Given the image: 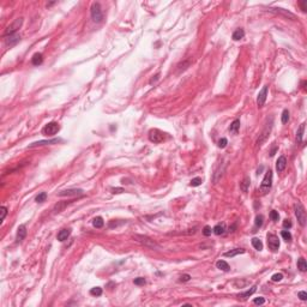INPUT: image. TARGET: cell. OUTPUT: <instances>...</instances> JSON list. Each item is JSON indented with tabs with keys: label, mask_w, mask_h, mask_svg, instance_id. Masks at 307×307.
<instances>
[{
	"label": "cell",
	"mask_w": 307,
	"mask_h": 307,
	"mask_svg": "<svg viewBox=\"0 0 307 307\" xmlns=\"http://www.w3.org/2000/svg\"><path fill=\"white\" fill-rule=\"evenodd\" d=\"M133 283L136 286H144L145 284V278L144 277H137V278H134Z\"/></svg>",
	"instance_id": "obj_39"
},
{
	"label": "cell",
	"mask_w": 307,
	"mask_h": 307,
	"mask_svg": "<svg viewBox=\"0 0 307 307\" xmlns=\"http://www.w3.org/2000/svg\"><path fill=\"white\" fill-rule=\"evenodd\" d=\"M216 268L222 270V271H229L230 270L229 264H228L226 260H218V262L216 263Z\"/></svg>",
	"instance_id": "obj_25"
},
{
	"label": "cell",
	"mask_w": 307,
	"mask_h": 307,
	"mask_svg": "<svg viewBox=\"0 0 307 307\" xmlns=\"http://www.w3.org/2000/svg\"><path fill=\"white\" fill-rule=\"evenodd\" d=\"M298 269H299L300 271H302V272H305L307 270V263H306V260H305V258H300V259L298 260Z\"/></svg>",
	"instance_id": "obj_31"
},
{
	"label": "cell",
	"mask_w": 307,
	"mask_h": 307,
	"mask_svg": "<svg viewBox=\"0 0 307 307\" xmlns=\"http://www.w3.org/2000/svg\"><path fill=\"white\" fill-rule=\"evenodd\" d=\"M263 221H264V217L262 216V215H257V217H256V221H254V224H256V227H262L263 226Z\"/></svg>",
	"instance_id": "obj_36"
},
{
	"label": "cell",
	"mask_w": 307,
	"mask_h": 307,
	"mask_svg": "<svg viewBox=\"0 0 307 307\" xmlns=\"http://www.w3.org/2000/svg\"><path fill=\"white\" fill-rule=\"evenodd\" d=\"M252 246L257 249V251H262V249H263V242L260 241V239L253 238V239H252Z\"/></svg>",
	"instance_id": "obj_28"
},
{
	"label": "cell",
	"mask_w": 307,
	"mask_h": 307,
	"mask_svg": "<svg viewBox=\"0 0 307 307\" xmlns=\"http://www.w3.org/2000/svg\"><path fill=\"white\" fill-rule=\"evenodd\" d=\"M70 234H71V229H61L59 233H58V240L59 241H65V240H67V238L70 236Z\"/></svg>",
	"instance_id": "obj_18"
},
{
	"label": "cell",
	"mask_w": 307,
	"mask_h": 307,
	"mask_svg": "<svg viewBox=\"0 0 307 307\" xmlns=\"http://www.w3.org/2000/svg\"><path fill=\"white\" fill-rule=\"evenodd\" d=\"M111 191H112V193H114V194L115 193L118 194V193H122V192H125V190H124V189H121V187H113Z\"/></svg>",
	"instance_id": "obj_49"
},
{
	"label": "cell",
	"mask_w": 307,
	"mask_h": 307,
	"mask_svg": "<svg viewBox=\"0 0 307 307\" xmlns=\"http://www.w3.org/2000/svg\"><path fill=\"white\" fill-rule=\"evenodd\" d=\"M269 11H271V12H276V13H282V15H284V16H287V17H290L291 19H295V16H294L291 12H289V11H287V10H284V9L272 7V9H269Z\"/></svg>",
	"instance_id": "obj_17"
},
{
	"label": "cell",
	"mask_w": 307,
	"mask_h": 307,
	"mask_svg": "<svg viewBox=\"0 0 307 307\" xmlns=\"http://www.w3.org/2000/svg\"><path fill=\"white\" fill-rule=\"evenodd\" d=\"M90 13H91V18L95 23H101L103 19V13L101 10V5L98 2H94L90 7Z\"/></svg>",
	"instance_id": "obj_6"
},
{
	"label": "cell",
	"mask_w": 307,
	"mask_h": 307,
	"mask_svg": "<svg viewBox=\"0 0 307 307\" xmlns=\"http://www.w3.org/2000/svg\"><path fill=\"white\" fill-rule=\"evenodd\" d=\"M90 294L94 296H101L102 295V288L100 287H94L90 289Z\"/></svg>",
	"instance_id": "obj_33"
},
{
	"label": "cell",
	"mask_w": 307,
	"mask_h": 307,
	"mask_svg": "<svg viewBox=\"0 0 307 307\" xmlns=\"http://www.w3.org/2000/svg\"><path fill=\"white\" fill-rule=\"evenodd\" d=\"M103 224H104V221H103V218L102 217H95L94 220H93V226L95 227V228H102L103 227Z\"/></svg>",
	"instance_id": "obj_30"
},
{
	"label": "cell",
	"mask_w": 307,
	"mask_h": 307,
	"mask_svg": "<svg viewBox=\"0 0 307 307\" xmlns=\"http://www.w3.org/2000/svg\"><path fill=\"white\" fill-rule=\"evenodd\" d=\"M227 144H228L227 138H221V139L218 140V148H221V149L226 148V146H227Z\"/></svg>",
	"instance_id": "obj_40"
},
{
	"label": "cell",
	"mask_w": 307,
	"mask_h": 307,
	"mask_svg": "<svg viewBox=\"0 0 307 307\" xmlns=\"http://www.w3.org/2000/svg\"><path fill=\"white\" fill-rule=\"evenodd\" d=\"M223 173H224V164H222V167L220 166L215 173H213V175H212V182L213 184H217L221 179H222V176H223Z\"/></svg>",
	"instance_id": "obj_15"
},
{
	"label": "cell",
	"mask_w": 307,
	"mask_h": 307,
	"mask_svg": "<svg viewBox=\"0 0 307 307\" xmlns=\"http://www.w3.org/2000/svg\"><path fill=\"white\" fill-rule=\"evenodd\" d=\"M298 298H300V300H302V301H306L307 300V293L305 291V290L299 291V293H298Z\"/></svg>",
	"instance_id": "obj_46"
},
{
	"label": "cell",
	"mask_w": 307,
	"mask_h": 307,
	"mask_svg": "<svg viewBox=\"0 0 307 307\" xmlns=\"http://www.w3.org/2000/svg\"><path fill=\"white\" fill-rule=\"evenodd\" d=\"M31 62H33V65H35V66H38V65H41L42 62H43V55L41 54V53H35L33 58H31Z\"/></svg>",
	"instance_id": "obj_22"
},
{
	"label": "cell",
	"mask_w": 307,
	"mask_h": 307,
	"mask_svg": "<svg viewBox=\"0 0 307 307\" xmlns=\"http://www.w3.org/2000/svg\"><path fill=\"white\" fill-rule=\"evenodd\" d=\"M239 129H240V120L239 119H235L229 126V131L231 133H238L239 132Z\"/></svg>",
	"instance_id": "obj_23"
},
{
	"label": "cell",
	"mask_w": 307,
	"mask_h": 307,
	"mask_svg": "<svg viewBox=\"0 0 307 307\" xmlns=\"http://www.w3.org/2000/svg\"><path fill=\"white\" fill-rule=\"evenodd\" d=\"M212 231H213L216 235H222V234H224V233H226V224H224V223H217V224L213 227Z\"/></svg>",
	"instance_id": "obj_19"
},
{
	"label": "cell",
	"mask_w": 307,
	"mask_h": 307,
	"mask_svg": "<svg viewBox=\"0 0 307 307\" xmlns=\"http://www.w3.org/2000/svg\"><path fill=\"white\" fill-rule=\"evenodd\" d=\"M270 218L272 220V221H278V218H280V215H278V212L276 210H272L270 212Z\"/></svg>",
	"instance_id": "obj_43"
},
{
	"label": "cell",
	"mask_w": 307,
	"mask_h": 307,
	"mask_svg": "<svg viewBox=\"0 0 307 307\" xmlns=\"http://www.w3.org/2000/svg\"><path fill=\"white\" fill-rule=\"evenodd\" d=\"M83 194V190L80 189H69V190H64L58 193V196L60 197H70V196H82Z\"/></svg>",
	"instance_id": "obj_13"
},
{
	"label": "cell",
	"mask_w": 307,
	"mask_h": 307,
	"mask_svg": "<svg viewBox=\"0 0 307 307\" xmlns=\"http://www.w3.org/2000/svg\"><path fill=\"white\" fill-rule=\"evenodd\" d=\"M46 199H47V193H46V192L38 193L37 196H36V198H35V200H36L37 203H43V202H46Z\"/></svg>",
	"instance_id": "obj_32"
},
{
	"label": "cell",
	"mask_w": 307,
	"mask_h": 307,
	"mask_svg": "<svg viewBox=\"0 0 307 307\" xmlns=\"http://www.w3.org/2000/svg\"><path fill=\"white\" fill-rule=\"evenodd\" d=\"M60 142H62V139H60V138H54V139H49V140H38V142H35V143L29 144V145H28V149L36 148V146H42V145L55 144V143H60Z\"/></svg>",
	"instance_id": "obj_10"
},
{
	"label": "cell",
	"mask_w": 307,
	"mask_h": 307,
	"mask_svg": "<svg viewBox=\"0 0 307 307\" xmlns=\"http://www.w3.org/2000/svg\"><path fill=\"white\" fill-rule=\"evenodd\" d=\"M26 236V227L25 224H20L17 229V234H16V242H22Z\"/></svg>",
	"instance_id": "obj_14"
},
{
	"label": "cell",
	"mask_w": 307,
	"mask_h": 307,
	"mask_svg": "<svg viewBox=\"0 0 307 307\" xmlns=\"http://www.w3.org/2000/svg\"><path fill=\"white\" fill-rule=\"evenodd\" d=\"M253 304H254V305H264V304H265V299L262 298V296L256 298V299L253 300Z\"/></svg>",
	"instance_id": "obj_44"
},
{
	"label": "cell",
	"mask_w": 307,
	"mask_h": 307,
	"mask_svg": "<svg viewBox=\"0 0 307 307\" xmlns=\"http://www.w3.org/2000/svg\"><path fill=\"white\" fill-rule=\"evenodd\" d=\"M211 233H212V229H211L210 226H205V227L203 228V234H204L205 236H210Z\"/></svg>",
	"instance_id": "obj_45"
},
{
	"label": "cell",
	"mask_w": 307,
	"mask_h": 307,
	"mask_svg": "<svg viewBox=\"0 0 307 307\" xmlns=\"http://www.w3.org/2000/svg\"><path fill=\"white\" fill-rule=\"evenodd\" d=\"M276 151H277V146H275V148H273V149H272V150H271V153H270V156H273V155H275V153H276Z\"/></svg>",
	"instance_id": "obj_51"
},
{
	"label": "cell",
	"mask_w": 307,
	"mask_h": 307,
	"mask_svg": "<svg viewBox=\"0 0 307 307\" xmlns=\"http://www.w3.org/2000/svg\"><path fill=\"white\" fill-rule=\"evenodd\" d=\"M245 36V31H244V29H236L234 33H233V35H231V37L234 41H239V40H241V38H244Z\"/></svg>",
	"instance_id": "obj_24"
},
{
	"label": "cell",
	"mask_w": 307,
	"mask_h": 307,
	"mask_svg": "<svg viewBox=\"0 0 307 307\" xmlns=\"http://www.w3.org/2000/svg\"><path fill=\"white\" fill-rule=\"evenodd\" d=\"M288 120H289V111H288V109H284V111L282 112L281 121H282V124H287Z\"/></svg>",
	"instance_id": "obj_35"
},
{
	"label": "cell",
	"mask_w": 307,
	"mask_h": 307,
	"mask_svg": "<svg viewBox=\"0 0 307 307\" xmlns=\"http://www.w3.org/2000/svg\"><path fill=\"white\" fill-rule=\"evenodd\" d=\"M6 215H7V208H6V206H1V217H0V223H2V222H4V220H5Z\"/></svg>",
	"instance_id": "obj_42"
},
{
	"label": "cell",
	"mask_w": 307,
	"mask_h": 307,
	"mask_svg": "<svg viewBox=\"0 0 307 307\" xmlns=\"http://www.w3.org/2000/svg\"><path fill=\"white\" fill-rule=\"evenodd\" d=\"M304 131H305V122L300 125L298 132H296V140L298 143H301L302 142V138H304Z\"/></svg>",
	"instance_id": "obj_26"
},
{
	"label": "cell",
	"mask_w": 307,
	"mask_h": 307,
	"mask_svg": "<svg viewBox=\"0 0 307 307\" xmlns=\"http://www.w3.org/2000/svg\"><path fill=\"white\" fill-rule=\"evenodd\" d=\"M4 41H5L6 46L13 47V46H16L19 41H20V36H19L18 34H12V35L5 36V37H4Z\"/></svg>",
	"instance_id": "obj_12"
},
{
	"label": "cell",
	"mask_w": 307,
	"mask_h": 307,
	"mask_svg": "<svg viewBox=\"0 0 307 307\" xmlns=\"http://www.w3.org/2000/svg\"><path fill=\"white\" fill-rule=\"evenodd\" d=\"M286 167H287V158L284 156H280L277 162H276V171L278 173H281L286 169Z\"/></svg>",
	"instance_id": "obj_16"
},
{
	"label": "cell",
	"mask_w": 307,
	"mask_h": 307,
	"mask_svg": "<svg viewBox=\"0 0 307 307\" xmlns=\"http://www.w3.org/2000/svg\"><path fill=\"white\" fill-rule=\"evenodd\" d=\"M272 124H273V118H270V122H268L264 127V130L262 131V133L259 134V138L257 140V145L258 146H262L263 143L268 139V137L270 136V132H271V129H272Z\"/></svg>",
	"instance_id": "obj_5"
},
{
	"label": "cell",
	"mask_w": 307,
	"mask_h": 307,
	"mask_svg": "<svg viewBox=\"0 0 307 307\" xmlns=\"http://www.w3.org/2000/svg\"><path fill=\"white\" fill-rule=\"evenodd\" d=\"M282 278H283V275H282V273H275V275L271 276V280H272L273 282H280V281H282Z\"/></svg>",
	"instance_id": "obj_41"
},
{
	"label": "cell",
	"mask_w": 307,
	"mask_h": 307,
	"mask_svg": "<svg viewBox=\"0 0 307 307\" xmlns=\"http://www.w3.org/2000/svg\"><path fill=\"white\" fill-rule=\"evenodd\" d=\"M190 61H184V62H181V64H179L178 65V72H181V71H185L189 66H190Z\"/></svg>",
	"instance_id": "obj_34"
},
{
	"label": "cell",
	"mask_w": 307,
	"mask_h": 307,
	"mask_svg": "<svg viewBox=\"0 0 307 307\" xmlns=\"http://www.w3.org/2000/svg\"><path fill=\"white\" fill-rule=\"evenodd\" d=\"M256 290H257V287L256 286H253V287L249 289V290H246V291H244V293H241L240 295H239V298H242V299H247L249 298L251 295H253L254 293H256Z\"/></svg>",
	"instance_id": "obj_27"
},
{
	"label": "cell",
	"mask_w": 307,
	"mask_h": 307,
	"mask_svg": "<svg viewBox=\"0 0 307 307\" xmlns=\"http://www.w3.org/2000/svg\"><path fill=\"white\" fill-rule=\"evenodd\" d=\"M71 202H60V203H58L57 205L54 206V209H53V211L57 213V212H61V211L64 210L65 209V206L66 205H69Z\"/></svg>",
	"instance_id": "obj_29"
},
{
	"label": "cell",
	"mask_w": 307,
	"mask_h": 307,
	"mask_svg": "<svg viewBox=\"0 0 307 307\" xmlns=\"http://www.w3.org/2000/svg\"><path fill=\"white\" fill-rule=\"evenodd\" d=\"M190 185H191L192 187L200 186V185H202V179H200V178H193L191 180V182H190Z\"/></svg>",
	"instance_id": "obj_37"
},
{
	"label": "cell",
	"mask_w": 307,
	"mask_h": 307,
	"mask_svg": "<svg viewBox=\"0 0 307 307\" xmlns=\"http://www.w3.org/2000/svg\"><path fill=\"white\" fill-rule=\"evenodd\" d=\"M60 130V126L59 124L55 122V121H52V122H48L43 129H42V133L44 136H54V134L58 133V131Z\"/></svg>",
	"instance_id": "obj_7"
},
{
	"label": "cell",
	"mask_w": 307,
	"mask_h": 307,
	"mask_svg": "<svg viewBox=\"0 0 307 307\" xmlns=\"http://www.w3.org/2000/svg\"><path fill=\"white\" fill-rule=\"evenodd\" d=\"M294 210H295V216L298 218V222L300 223V226L305 227L306 226V211H305V208L301 203H298L295 204L294 206Z\"/></svg>",
	"instance_id": "obj_4"
},
{
	"label": "cell",
	"mask_w": 307,
	"mask_h": 307,
	"mask_svg": "<svg viewBox=\"0 0 307 307\" xmlns=\"http://www.w3.org/2000/svg\"><path fill=\"white\" fill-rule=\"evenodd\" d=\"M249 185H251V180H249V176H245L244 180L240 182V190L242 192H247L249 189Z\"/></svg>",
	"instance_id": "obj_21"
},
{
	"label": "cell",
	"mask_w": 307,
	"mask_h": 307,
	"mask_svg": "<svg viewBox=\"0 0 307 307\" xmlns=\"http://www.w3.org/2000/svg\"><path fill=\"white\" fill-rule=\"evenodd\" d=\"M281 235H282L283 240H286V241H290V240H291V234H290L288 230H282V231H281Z\"/></svg>",
	"instance_id": "obj_38"
},
{
	"label": "cell",
	"mask_w": 307,
	"mask_h": 307,
	"mask_svg": "<svg viewBox=\"0 0 307 307\" xmlns=\"http://www.w3.org/2000/svg\"><path fill=\"white\" fill-rule=\"evenodd\" d=\"M242 253H245V249H230L228 252H226V253H223V256L224 257H235V256H238V254H242Z\"/></svg>",
	"instance_id": "obj_20"
},
{
	"label": "cell",
	"mask_w": 307,
	"mask_h": 307,
	"mask_svg": "<svg viewBox=\"0 0 307 307\" xmlns=\"http://www.w3.org/2000/svg\"><path fill=\"white\" fill-rule=\"evenodd\" d=\"M266 96H268V85L263 86V89L259 91L258 97H257V104L258 107H263L265 101H266Z\"/></svg>",
	"instance_id": "obj_11"
},
{
	"label": "cell",
	"mask_w": 307,
	"mask_h": 307,
	"mask_svg": "<svg viewBox=\"0 0 307 307\" xmlns=\"http://www.w3.org/2000/svg\"><path fill=\"white\" fill-rule=\"evenodd\" d=\"M190 280H191V276H190L189 273H185V275H181V276H180V280H179V281H180V282H189Z\"/></svg>",
	"instance_id": "obj_47"
},
{
	"label": "cell",
	"mask_w": 307,
	"mask_h": 307,
	"mask_svg": "<svg viewBox=\"0 0 307 307\" xmlns=\"http://www.w3.org/2000/svg\"><path fill=\"white\" fill-rule=\"evenodd\" d=\"M22 25H23V18H22V17L16 18L6 29H5V31H4V34H2V37L9 36V35H12V34H17V30H18Z\"/></svg>",
	"instance_id": "obj_3"
},
{
	"label": "cell",
	"mask_w": 307,
	"mask_h": 307,
	"mask_svg": "<svg viewBox=\"0 0 307 307\" xmlns=\"http://www.w3.org/2000/svg\"><path fill=\"white\" fill-rule=\"evenodd\" d=\"M271 186H272V172L269 169L268 172L265 173V176L262 180V184H260V187H259V192L262 194H266L271 190Z\"/></svg>",
	"instance_id": "obj_2"
},
{
	"label": "cell",
	"mask_w": 307,
	"mask_h": 307,
	"mask_svg": "<svg viewBox=\"0 0 307 307\" xmlns=\"http://www.w3.org/2000/svg\"><path fill=\"white\" fill-rule=\"evenodd\" d=\"M291 226H293V223H291L290 220H288L287 218V220L283 221V227H284V228H288V229H289V228H291Z\"/></svg>",
	"instance_id": "obj_48"
},
{
	"label": "cell",
	"mask_w": 307,
	"mask_h": 307,
	"mask_svg": "<svg viewBox=\"0 0 307 307\" xmlns=\"http://www.w3.org/2000/svg\"><path fill=\"white\" fill-rule=\"evenodd\" d=\"M149 139H150V142L156 143V144L162 143V142L164 140V133H163L162 131L157 130V129L150 130V131H149Z\"/></svg>",
	"instance_id": "obj_8"
},
{
	"label": "cell",
	"mask_w": 307,
	"mask_h": 307,
	"mask_svg": "<svg viewBox=\"0 0 307 307\" xmlns=\"http://www.w3.org/2000/svg\"><path fill=\"white\" fill-rule=\"evenodd\" d=\"M266 239H268V246L270 249H272L273 252H276L277 249H280V240H278V238L275 234L269 233L268 235H266Z\"/></svg>",
	"instance_id": "obj_9"
},
{
	"label": "cell",
	"mask_w": 307,
	"mask_h": 307,
	"mask_svg": "<svg viewBox=\"0 0 307 307\" xmlns=\"http://www.w3.org/2000/svg\"><path fill=\"white\" fill-rule=\"evenodd\" d=\"M300 6H301L302 11H304V12H306V2H305V1H301V2H300Z\"/></svg>",
	"instance_id": "obj_50"
},
{
	"label": "cell",
	"mask_w": 307,
	"mask_h": 307,
	"mask_svg": "<svg viewBox=\"0 0 307 307\" xmlns=\"http://www.w3.org/2000/svg\"><path fill=\"white\" fill-rule=\"evenodd\" d=\"M133 239L136 240V241H138L139 244H142V245L146 246V247H150V249H161V246H160L156 241H154L151 238H149V236H146V235L134 234Z\"/></svg>",
	"instance_id": "obj_1"
}]
</instances>
